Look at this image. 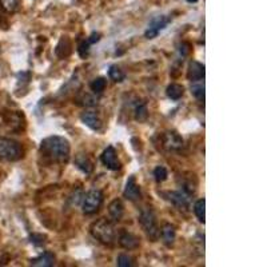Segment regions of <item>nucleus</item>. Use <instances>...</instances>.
<instances>
[{
	"mask_svg": "<svg viewBox=\"0 0 267 267\" xmlns=\"http://www.w3.org/2000/svg\"><path fill=\"white\" fill-rule=\"evenodd\" d=\"M23 157L20 143L10 138H0V159L15 162Z\"/></svg>",
	"mask_w": 267,
	"mask_h": 267,
	"instance_id": "nucleus-4",
	"label": "nucleus"
},
{
	"mask_svg": "<svg viewBox=\"0 0 267 267\" xmlns=\"http://www.w3.org/2000/svg\"><path fill=\"white\" fill-rule=\"evenodd\" d=\"M119 245L126 250L136 249L139 246V239L131 232L122 231L121 235H119Z\"/></svg>",
	"mask_w": 267,
	"mask_h": 267,
	"instance_id": "nucleus-14",
	"label": "nucleus"
},
{
	"mask_svg": "<svg viewBox=\"0 0 267 267\" xmlns=\"http://www.w3.org/2000/svg\"><path fill=\"white\" fill-rule=\"evenodd\" d=\"M187 78H189L191 82L204 79V66L196 61L190 62L189 71H187Z\"/></svg>",
	"mask_w": 267,
	"mask_h": 267,
	"instance_id": "nucleus-12",
	"label": "nucleus"
},
{
	"mask_svg": "<svg viewBox=\"0 0 267 267\" xmlns=\"http://www.w3.org/2000/svg\"><path fill=\"white\" fill-rule=\"evenodd\" d=\"M75 166L84 174H91L94 170V163L85 154H78L75 157Z\"/></svg>",
	"mask_w": 267,
	"mask_h": 267,
	"instance_id": "nucleus-15",
	"label": "nucleus"
},
{
	"mask_svg": "<svg viewBox=\"0 0 267 267\" xmlns=\"http://www.w3.org/2000/svg\"><path fill=\"white\" fill-rule=\"evenodd\" d=\"M159 236H162L163 242L166 246H172L175 242V238H176V232H175V227L172 224L166 223L160 230Z\"/></svg>",
	"mask_w": 267,
	"mask_h": 267,
	"instance_id": "nucleus-16",
	"label": "nucleus"
},
{
	"mask_svg": "<svg viewBox=\"0 0 267 267\" xmlns=\"http://www.w3.org/2000/svg\"><path fill=\"white\" fill-rule=\"evenodd\" d=\"M90 46H91V44H90V43L87 42V40H84V42H82V43H80V44H79L78 52H79V55H80V57H85V56H87V55H88V53H90Z\"/></svg>",
	"mask_w": 267,
	"mask_h": 267,
	"instance_id": "nucleus-27",
	"label": "nucleus"
},
{
	"mask_svg": "<svg viewBox=\"0 0 267 267\" xmlns=\"http://www.w3.org/2000/svg\"><path fill=\"white\" fill-rule=\"evenodd\" d=\"M171 18L170 16H166V15H160V16H155L153 20L150 21L149 28L144 32V36L147 39H154L159 35L160 31H163L168 24H170Z\"/></svg>",
	"mask_w": 267,
	"mask_h": 267,
	"instance_id": "nucleus-6",
	"label": "nucleus"
},
{
	"mask_svg": "<svg viewBox=\"0 0 267 267\" xmlns=\"http://www.w3.org/2000/svg\"><path fill=\"white\" fill-rule=\"evenodd\" d=\"M132 258L130 255H127V254H121V255L117 256L116 259V264L119 267H131L132 264Z\"/></svg>",
	"mask_w": 267,
	"mask_h": 267,
	"instance_id": "nucleus-26",
	"label": "nucleus"
},
{
	"mask_svg": "<svg viewBox=\"0 0 267 267\" xmlns=\"http://www.w3.org/2000/svg\"><path fill=\"white\" fill-rule=\"evenodd\" d=\"M53 263H55V258L51 253H44L39 258L31 259V264L36 267H51L53 266Z\"/></svg>",
	"mask_w": 267,
	"mask_h": 267,
	"instance_id": "nucleus-17",
	"label": "nucleus"
},
{
	"mask_svg": "<svg viewBox=\"0 0 267 267\" xmlns=\"http://www.w3.org/2000/svg\"><path fill=\"white\" fill-rule=\"evenodd\" d=\"M100 159H102V163L104 164V167H107L108 170L111 171L121 170L122 163L119 162V159H117L116 150H115L112 146L107 147V149L104 150Z\"/></svg>",
	"mask_w": 267,
	"mask_h": 267,
	"instance_id": "nucleus-7",
	"label": "nucleus"
},
{
	"mask_svg": "<svg viewBox=\"0 0 267 267\" xmlns=\"http://www.w3.org/2000/svg\"><path fill=\"white\" fill-rule=\"evenodd\" d=\"M126 199L128 200H138L140 198V189H139L138 183H136L135 176H130L126 183L125 191H123Z\"/></svg>",
	"mask_w": 267,
	"mask_h": 267,
	"instance_id": "nucleus-11",
	"label": "nucleus"
},
{
	"mask_svg": "<svg viewBox=\"0 0 267 267\" xmlns=\"http://www.w3.org/2000/svg\"><path fill=\"white\" fill-rule=\"evenodd\" d=\"M90 232L94 238L98 239L103 245H111L115 241V235H116L112 222L104 219V218H100L98 221L93 222V224L90 226Z\"/></svg>",
	"mask_w": 267,
	"mask_h": 267,
	"instance_id": "nucleus-2",
	"label": "nucleus"
},
{
	"mask_svg": "<svg viewBox=\"0 0 267 267\" xmlns=\"http://www.w3.org/2000/svg\"><path fill=\"white\" fill-rule=\"evenodd\" d=\"M80 119H82V122L87 127L94 130V131H99L102 126H103L102 119H100L99 115L96 114L95 111H84L80 115Z\"/></svg>",
	"mask_w": 267,
	"mask_h": 267,
	"instance_id": "nucleus-10",
	"label": "nucleus"
},
{
	"mask_svg": "<svg viewBox=\"0 0 267 267\" xmlns=\"http://www.w3.org/2000/svg\"><path fill=\"white\" fill-rule=\"evenodd\" d=\"M149 116V110L144 102H138L135 106V119L138 122H144Z\"/></svg>",
	"mask_w": 267,
	"mask_h": 267,
	"instance_id": "nucleus-22",
	"label": "nucleus"
},
{
	"mask_svg": "<svg viewBox=\"0 0 267 267\" xmlns=\"http://www.w3.org/2000/svg\"><path fill=\"white\" fill-rule=\"evenodd\" d=\"M0 4L4 11L12 14V12H16L20 7V0H0Z\"/></svg>",
	"mask_w": 267,
	"mask_h": 267,
	"instance_id": "nucleus-23",
	"label": "nucleus"
},
{
	"mask_svg": "<svg viewBox=\"0 0 267 267\" xmlns=\"http://www.w3.org/2000/svg\"><path fill=\"white\" fill-rule=\"evenodd\" d=\"M125 214V206L122 200L119 199H114L112 202L110 203L108 206V215H110V219L112 222H119Z\"/></svg>",
	"mask_w": 267,
	"mask_h": 267,
	"instance_id": "nucleus-13",
	"label": "nucleus"
},
{
	"mask_svg": "<svg viewBox=\"0 0 267 267\" xmlns=\"http://www.w3.org/2000/svg\"><path fill=\"white\" fill-rule=\"evenodd\" d=\"M191 94L194 95V98H196L198 100L204 99V79L192 82Z\"/></svg>",
	"mask_w": 267,
	"mask_h": 267,
	"instance_id": "nucleus-20",
	"label": "nucleus"
},
{
	"mask_svg": "<svg viewBox=\"0 0 267 267\" xmlns=\"http://www.w3.org/2000/svg\"><path fill=\"white\" fill-rule=\"evenodd\" d=\"M167 176H168L167 168L163 167V166H158V167L154 170V178H155V181H157L158 183H162V182L166 181Z\"/></svg>",
	"mask_w": 267,
	"mask_h": 267,
	"instance_id": "nucleus-25",
	"label": "nucleus"
},
{
	"mask_svg": "<svg viewBox=\"0 0 267 267\" xmlns=\"http://www.w3.org/2000/svg\"><path fill=\"white\" fill-rule=\"evenodd\" d=\"M163 146L170 151H178L183 147V139L175 131H168L163 135Z\"/></svg>",
	"mask_w": 267,
	"mask_h": 267,
	"instance_id": "nucleus-9",
	"label": "nucleus"
},
{
	"mask_svg": "<svg viewBox=\"0 0 267 267\" xmlns=\"http://www.w3.org/2000/svg\"><path fill=\"white\" fill-rule=\"evenodd\" d=\"M139 223L142 226L143 231L146 232V235L149 236L153 242H155L158 238H159L160 230L158 227V222H157V217L154 211L150 209V207H146L140 211V215H139Z\"/></svg>",
	"mask_w": 267,
	"mask_h": 267,
	"instance_id": "nucleus-3",
	"label": "nucleus"
},
{
	"mask_svg": "<svg viewBox=\"0 0 267 267\" xmlns=\"http://www.w3.org/2000/svg\"><path fill=\"white\" fill-rule=\"evenodd\" d=\"M104 195L100 190H90L83 198V213L84 214H94L99 210L102 203H103Z\"/></svg>",
	"mask_w": 267,
	"mask_h": 267,
	"instance_id": "nucleus-5",
	"label": "nucleus"
},
{
	"mask_svg": "<svg viewBox=\"0 0 267 267\" xmlns=\"http://www.w3.org/2000/svg\"><path fill=\"white\" fill-rule=\"evenodd\" d=\"M40 153L43 157L50 159L55 163H67L70 159V153H71V146L67 139L63 136H48L43 139L40 143Z\"/></svg>",
	"mask_w": 267,
	"mask_h": 267,
	"instance_id": "nucleus-1",
	"label": "nucleus"
},
{
	"mask_svg": "<svg viewBox=\"0 0 267 267\" xmlns=\"http://www.w3.org/2000/svg\"><path fill=\"white\" fill-rule=\"evenodd\" d=\"M107 87V80L104 78H96L94 79L93 82L90 83V88H91V91H93L94 94H96V95H99V94H102L106 90Z\"/></svg>",
	"mask_w": 267,
	"mask_h": 267,
	"instance_id": "nucleus-21",
	"label": "nucleus"
},
{
	"mask_svg": "<svg viewBox=\"0 0 267 267\" xmlns=\"http://www.w3.org/2000/svg\"><path fill=\"white\" fill-rule=\"evenodd\" d=\"M187 2H189V3H196L198 0H187Z\"/></svg>",
	"mask_w": 267,
	"mask_h": 267,
	"instance_id": "nucleus-29",
	"label": "nucleus"
},
{
	"mask_svg": "<svg viewBox=\"0 0 267 267\" xmlns=\"http://www.w3.org/2000/svg\"><path fill=\"white\" fill-rule=\"evenodd\" d=\"M194 213H195L196 218L200 223L206 222V200H204V198L196 200L195 206H194Z\"/></svg>",
	"mask_w": 267,
	"mask_h": 267,
	"instance_id": "nucleus-19",
	"label": "nucleus"
},
{
	"mask_svg": "<svg viewBox=\"0 0 267 267\" xmlns=\"http://www.w3.org/2000/svg\"><path fill=\"white\" fill-rule=\"evenodd\" d=\"M100 40V34H98V32H94L93 35L90 36L88 39H87V42L90 43V44H94V43L99 42Z\"/></svg>",
	"mask_w": 267,
	"mask_h": 267,
	"instance_id": "nucleus-28",
	"label": "nucleus"
},
{
	"mask_svg": "<svg viewBox=\"0 0 267 267\" xmlns=\"http://www.w3.org/2000/svg\"><path fill=\"white\" fill-rule=\"evenodd\" d=\"M108 76H110L111 80H114L116 83H121L125 80V74L117 66H111L110 70H108Z\"/></svg>",
	"mask_w": 267,
	"mask_h": 267,
	"instance_id": "nucleus-24",
	"label": "nucleus"
},
{
	"mask_svg": "<svg viewBox=\"0 0 267 267\" xmlns=\"http://www.w3.org/2000/svg\"><path fill=\"white\" fill-rule=\"evenodd\" d=\"M167 199L174 203L175 206L179 207V209H187L190 206V196L191 195L183 189L179 190V191L167 192Z\"/></svg>",
	"mask_w": 267,
	"mask_h": 267,
	"instance_id": "nucleus-8",
	"label": "nucleus"
},
{
	"mask_svg": "<svg viewBox=\"0 0 267 267\" xmlns=\"http://www.w3.org/2000/svg\"><path fill=\"white\" fill-rule=\"evenodd\" d=\"M167 96L172 100H179L185 94V87L178 83H171L167 87V91H166Z\"/></svg>",
	"mask_w": 267,
	"mask_h": 267,
	"instance_id": "nucleus-18",
	"label": "nucleus"
}]
</instances>
